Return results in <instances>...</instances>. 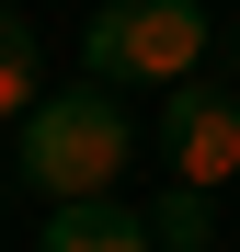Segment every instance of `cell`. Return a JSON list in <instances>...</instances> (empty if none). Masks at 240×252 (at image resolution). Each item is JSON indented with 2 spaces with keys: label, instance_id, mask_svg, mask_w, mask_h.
Masks as SVG:
<instances>
[{
  "label": "cell",
  "instance_id": "3",
  "mask_svg": "<svg viewBox=\"0 0 240 252\" xmlns=\"http://www.w3.org/2000/svg\"><path fill=\"white\" fill-rule=\"evenodd\" d=\"M160 160H172V184H229L240 172V92H206V80H172V103H160Z\"/></svg>",
  "mask_w": 240,
  "mask_h": 252
},
{
  "label": "cell",
  "instance_id": "6",
  "mask_svg": "<svg viewBox=\"0 0 240 252\" xmlns=\"http://www.w3.org/2000/svg\"><path fill=\"white\" fill-rule=\"evenodd\" d=\"M149 229H160V252H206V229H217L206 184H172V195H149Z\"/></svg>",
  "mask_w": 240,
  "mask_h": 252
},
{
  "label": "cell",
  "instance_id": "1",
  "mask_svg": "<svg viewBox=\"0 0 240 252\" xmlns=\"http://www.w3.org/2000/svg\"><path fill=\"white\" fill-rule=\"evenodd\" d=\"M126 149H137L126 92L92 80V69H80L69 92H46V103L12 126V160H23V184L46 195V206H69V195H114V184H126Z\"/></svg>",
  "mask_w": 240,
  "mask_h": 252
},
{
  "label": "cell",
  "instance_id": "5",
  "mask_svg": "<svg viewBox=\"0 0 240 252\" xmlns=\"http://www.w3.org/2000/svg\"><path fill=\"white\" fill-rule=\"evenodd\" d=\"M34 103H46V58H34V23L0 0V126H23Z\"/></svg>",
  "mask_w": 240,
  "mask_h": 252
},
{
  "label": "cell",
  "instance_id": "2",
  "mask_svg": "<svg viewBox=\"0 0 240 252\" xmlns=\"http://www.w3.org/2000/svg\"><path fill=\"white\" fill-rule=\"evenodd\" d=\"M206 46H217V12L206 0H103L92 34H80V69L114 80V92H149V80L172 92V80L206 69Z\"/></svg>",
  "mask_w": 240,
  "mask_h": 252
},
{
  "label": "cell",
  "instance_id": "4",
  "mask_svg": "<svg viewBox=\"0 0 240 252\" xmlns=\"http://www.w3.org/2000/svg\"><path fill=\"white\" fill-rule=\"evenodd\" d=\"M34 252H160V229H149V206H114V195H69V206H46Z\"/></svg>",
  "mask_w": 240,
  "mask_h": 252
}]
</instances>
